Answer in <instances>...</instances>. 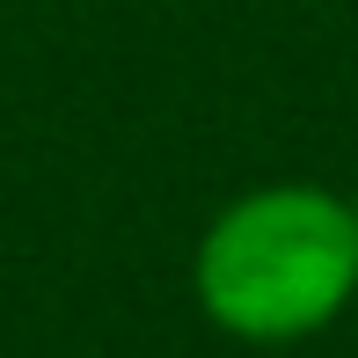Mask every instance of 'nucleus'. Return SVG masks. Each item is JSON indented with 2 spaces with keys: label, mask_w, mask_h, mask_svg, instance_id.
Instances as JSON below:
<instances>
[{
  "label": "nucleus",
  "mask_w": 358,
  "mask_h": 358,
  "mask_svg": "<svg viewBox=\"0 0 358 358\" xmlns=\"http://www.w3.org/2000/svg\"><path fill=\"white\" fill-rule=\"evenodd\" d=\"M358 292V213L315 183H264L198 241V300L241 344H292Z\"/></svg>",
  "instance_id": "nucleus-1"
}]
</instances>
